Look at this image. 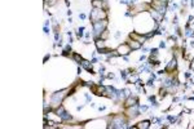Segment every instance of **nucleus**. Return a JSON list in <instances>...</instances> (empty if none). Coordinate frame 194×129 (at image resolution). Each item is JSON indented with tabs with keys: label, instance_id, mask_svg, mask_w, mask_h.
I'll list each match as a JSON object with an SVG mask.
<instances>
[{
	"label": "nucleus",
	"instance_id": "f257e3e1",
	"mask_svg": "<svg viewBox=\"0 0 194 129\" xmlns=\"http://www.w3.org/2000/svg\"><path fill=\"white\" fill-rule=\"evenodd\" d=\"M67 92H69V89H64V90H60V92L53 93L52 97H51V103H49V106H51L52 109H57L58 106H61V103L64 102L65 97L67 96Z\"/></svg>",
	"mask_w": 194,
	"mask_h": 129
},
{
	"label": "nucleus",
	"instance_id": "f03ea898",
	"mask_svg": "<svg viewBox=\"0 0 194 129\" xmlns=\"http://www.w3.org/2000/svg\"><path fill=\"white\" fill-rule=\"evenodd\" d=\"M108 25H109V21L108 20H102V21H97L95 23H92V29H93V32L92 35L95 36V39L101 36V34L104 32L105 30H108Z\"/></svg>",
	"mask_w": 194,
	"mask_h": 129
},
{
	"label": "nucleus",
	"instance_id": "7ed1b4c3",
	"mask_svg": "<svg viewBox=\"0 0 194 129\" xmlns=\"http://www.w3.org/2000/svg\"><path fill=\"white\" fill-rule=\"evenodd\" d=\"M89 20H91V22H92V23H95V22H97V21L108 20V12H106V9L93 8L92 11H91Z\"/></svg>",
	"mask_w": 194,
	"mask_h": 129
},
{
	"label": "nucleus",
	"instance_id": "20e7f679",
	"mask_svg": "<svg viewBox=\"0 0 194 129\" xmlns=\"http://www.w3.org/2000/svg\"><path fill=\"white\" fill-rule=\"evenodd\" d=\"M124 115L127 116L128 119H135L140 115V107H139V103L133 106H130V107H126L124 110Z\"/></svg>",
	"mask_w": 194,
	"mask_h": 129
},
{
	"label": "nucleus",
	"instance_id": "39448f33",
	"mask_svg": "<svg viewBox=\"0 0 194 129\" xmlns=\"http://www.w3.org/2000/svg\"><path fill=\"white\" fill-rule=\"evenodd\" d=\"M117 52H118V54L123 57V56H128L131 52H133V50L130 48V45H128L127 43H123L117 48Z\"/></svg>",
	"mask_w": 194,
	"mask_h": 129
},
{
	"label": "nucleus",
	"instance_id": "423d86ee",
	"mask_svg": "<svg viewBox=\"0 0 194 129\" xmlns=\"http://www.w3.org/2000/svg\"><path fill=\"white\" fill-rule=\"evenodd\" d=\"M176 68H177V58L173 57L170 62H167V66H166L164 71L168 72V74H172V72H176Z\"/></svg>",
	"mask_w": 194,
	"mask_h": 129
},
{
	"label": "nucleus",
	"instance_id": "0eeeda50",
	"mask_svg": "<svg viewBox=\"0 0 194 129\" xmlns=\"http://www.w3.org/2000/svg\"><path fill=\"white\" fill-rule=\"evenodd\" d=\"M92 7L93 8H98V9H106L108 11V0H92Z\"/></svg>",
	"mask_w": 194,
	"mask_h": 129
},
{
	"label": "nucleus",
	"instance_id": "6e6552de",
	"mask_svg": "<svg viewBox=\"0 0 194 129\" xmlns=\"http://www.w3.org/2000/svg\"><path fill=\"white\" fill-rule=\"evenodd\" d=\"M137 103H139L137 97L133 96V94H130V96L126 97V99H124V107H130V106L137 105Z\"/></svg>",
	"mask_w": 194,
	"mask_h": 129
},
{
	"label": "nucleus",
	"instance_id": "1a4fd4ad",
	"mask_svg": "<svg viewBox=\"0 0 194 129\" xmlns=\"http://www.w3.org/2000/svg\"><path fill=\"white\" fill-rule=\"evenodd\" d=\"M128 45H130V48L132 49V50H139V49H141L142 48V44L141 43H139L137 40H135V39H127V42H126Z\"/></svg>",
	"mask_w": 194,
	"mask_h": 129
},
{
	"label": "nucleus",
	"instance_id": "9d476101",
	"mask_svg": "<svg viewBox=\"0 0 194 129\" xmlns=\"http://www.w3.org/2000/svg\"><path fill=\"white\" fill-rule=\"evenodd\" d=\"M95 44H96V48H97V50L98 49H104V48H106V40H104V39H101V37H97V39L95 40Z\"/></svg>",
	"mask_w": 194,
	"mask_h": 129
},
{
	"label": "nucleus",
	"instance_id": "9b49d317",
	"mask_svg": "<svg viewBox=\"0 0 194 129\" xmlns=\"http://www.w3.org/2000/svg\"><path fill=\"white\" fill-rule=\"evenodd\" d=\"M80 65H82V67L83 68H86L87 71H89V72H92V62H89V61H86V59H83L82 62H80Z\"/></svg>",
	"mask_w": 194,
	"mask_h": 129
},
{
	"label": "nucleus",
	"instance_id": "f8f14e48",
	"mask_svg": "<svg viewBox=\"0 0 194 129\" xmlns=\"http://www.w3.org/2000/svg\"><path fill=\"white\" fill-rule=\"evenodd\" d=\"M136 128H137V129H148V128H150V121H149V120H142V121H140L139 124L136 125Z\"/></svg>",
	"mask_w": 194,
	"mask_h": 129
},
{
	"label": "nucleus",
	"instance_id": "ddd939ff",
	"mask_svg": "<svg viewBox=\"0 0 194 129\" xmlns=\"http://www.w3.org/2000/svg\"><path fill=\"white\" fill-rule=\"evenodd\" d=\"M74 59H75V61H76V62H79V63L83 61L82 56H80V54H78V53H75V54H74Z\"/></svg>",
	"mask_w": 194,
	"mask_h": 129
},
{
	"label": "nucleus",
	"instance_id": "4468645a",
	"mask_svg": "<svg viewBox=\"0 0 194 129\" xmlns=\"http://www.w3.org/2000/svg\"><path fill=\"white\" fill-rule=\"evenodd\" d=\"M159 48H166V42H161V44H159Z\"/></svg>",
	"mask_w": 194,
	"mask_h": 129
},
{
	"label": "nucleus",
	"instance_id": "2eb2a0df",
	"mask_svg": "<svg viewBox=\"0 0 194 129\" xmlns=\"http://www.w3.org/2000/svg\"><path fill=\"white\" fill-rule=\"evenodd\" d=\"M79 18H80V20H86V14H84V13H80V14H79Z\"/></svg>",
	"mask_w": 194,
	"mask_h": 129
},
{
	"label": "nucleus",
	"instance_id": "dca6fc26",
	"mask_svg": "<svg viewBox=\"0 0 194 129\" xmlns=\"http://www.w3.org/2000/svg\"><path fill=\"white\" fill-rule=\"evenodd\" d=\"M148 48H145V47H144V48H142V53H148Z\"/></svg>",
	"mask_w": 194,
	"mask_h": 129
},
{
	"label": "nucleus",
	"instance_id": "f3484780",
	"mask_svg": "<svg viewBox=\"0 0 194 129\" xmlns=\"http://www.w3.org/2000/svg\"><path fill=\"white\" fill-rule=\"evenodd\" d=\"M158 1H161V3H164V4H168V0H158Z\"/></svg>",
	"mask_w": 194,
	"mask_h": 129
},
{
	"label": "nucleus",
	"instance_id": "a211bd4d",
	"mask_svg": "<svg viewBox=\"0 0 194 129\" xmlns=\"http://www.w3.org/2000/svg\"><path fill=\"white\" fill-rule=\"evenodd\" d=\"M44 32H45V34H48V32H49V30H48V27H47V26L44 27Z\"/></svg>",
	"mask_w": 194,
	"mask_h": 129
},
{
	"label": "nucleus",
	"instance_id": "6ab92c4d",
	"mask_svg": "<svg viewBox=\"0 0 194 129\" xmlns=\"http://www.w3.org/2000/svg\"><path fill=\"white\" fill-rule=\"evenodd\" d=\"M144 59H146V57H145V56H141V57H140V61H144Z\"/></svg>",
	"mask_w": 194,
	"mask_h": 129
}]
</instances>
